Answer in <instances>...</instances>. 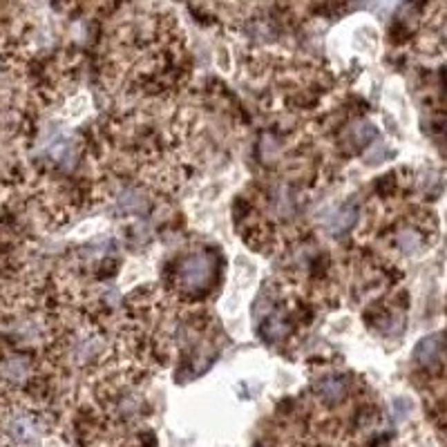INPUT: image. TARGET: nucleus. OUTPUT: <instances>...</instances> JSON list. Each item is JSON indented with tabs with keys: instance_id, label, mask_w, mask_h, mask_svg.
I'll return each instance as SVG.
<instances>
[{
	"instance_id": "20e7f679",
	"label": "nucleus",
	"mask_w": 447,
	"mask_h": 447,
	"mask_svg": "<svg viewBox=\"0 0 447 447\" xmlns=\"http://www.w3.org/2000/svg\"><path fill=\"white\" fill-rule=\"evenodd\" d=\"M358 220V211L351 204L347 206H342L340 211L334 215V222H331V231L334 233H345L349 231L351 226H354V222Z\"/></svg>"
},
{
	"instance_id": "423d86ee",
	"label": "nucleus",
	"mask_w": 447,
	"mask_h": 447,
	"mask_svg": "<svg viewBox=\"0 0 447 447\" xmlns=\"http://www.w3.org/2000/svg\"><path fill=\"white\" fill-rule=\"evenodd\" d=\"M439 356V338H425L421 345L416 347V358L421 363H430Z\"/></svg>"
},
{
	"instance_id": "f03ea898",
	"label": "nucleus",
	"mask_w": 447,
	"mask_h": 447,
	"mask_svg": "<svg viewBox=\"0 0 447 447\" xmlns=\"http://www.w3.org/2000/svg\"><path fill=\"white\" fill-rule=\"evenodd\" d=\"M5 430L9 434V439L14 443H32L36 441V423L30 416L25 414H14L9 421L5 423Z\"/></svg>"
},
{
	"instance_id": "7ed1b4c3",
	"label": "nucleus",
	"mask_w": 447,
	"mask_h": 447,
	"mask_svg": "<svg viewBox=\"0 0 447 447\" xmlns=\"http://www.w3.org/2000/svg\"><path fill=\"white\" fill-rule=\"evenodd\" d=\"M316 394L327 403H336L345 396V380L342 378H325L316 385Z\"/></svg>"
},
{
	"instance_id": "39448f33",
	"label": "nucleus",
	"mask_w": 447,
	"mask_h": 447,
	"mask_svg": "<svg viewBox=\"0 0 447 447\" xmlns=\"http://www.w3.org/2000/svg\"><path fill=\"white\" fill-rule=\"evenodd\" d=\"M3 374L12 380H23L27 374H30V365H27L25 358H9L3 365Z\"/></svg>"
},
{
	"instance_id": "f257e3e1",
	"label": "nucleus",
	"mask_w": 447,
	"mask_h": 447,
	"mask_svg": "<svg viewBox=\"0 0 447 447\" xmlns=\"http://www.w3.org/2000/svg\"><path fill=\"white\" fill-rule=\"evenodd\" d=\"M213 275H215V258L208 253H197L182 262L179 282H182V287L186 291H199L211 284Z\"/></svg>"
}]
</instances>
